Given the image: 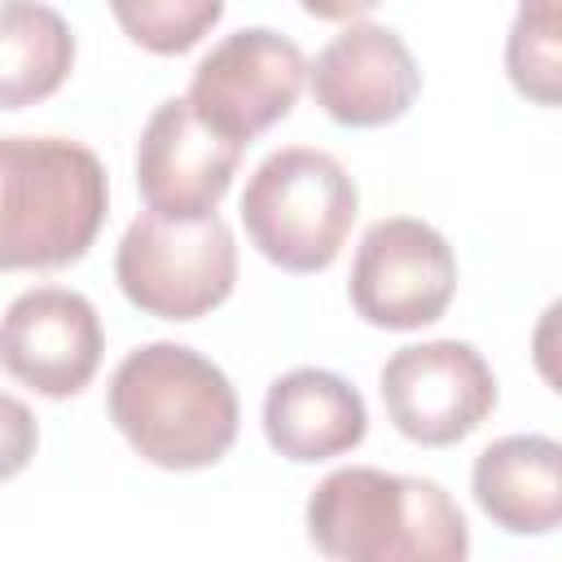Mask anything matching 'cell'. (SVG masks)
Masks as SVG:
<instances>
[{
  "mask_svg": "<svg viewBox=\"0 0 562 562\" xmlns=\"http://www.w3.org/2000/svg\"><path fill=\"white\" fill-rule=\"evenodd\" d=\"M105 408L140 461L176 474L224 461L241 426L228 373L202 351L167 338L145 342L114 364Z\"/></svg>",
  "mask_w": 562,
  "mask_h": 562,
  "instance_id": "6da1fadb",
  "label": "cell"
},
{
  "mask_svg": "<svg viewBox=\"0 0 562 562\" xmlns=\"http://www.w3.org/2000/svg\"><path fill=\"white\" fill-rule=\"evenodd\" d=\"M307 540L338 562H465L470 527L443 483L342 465L303 505Z\"/></svg>",
  "mask_w": 562,
  "mask_h": 562,
  "instance_id": "7a4b0ae2",
  "label": "cell"
},
{
  "mask_svg": "<svg viewBox=\"0 0 562 562\" xmlns=\"http://www.w3.org/2000/svg\"><path fill=\"white\" fill-rule=\"evenodd\" d=\"M110 211L101 158L70 136H0V272L79 263Z\"/></svg>",
  "mask_w": 562,
  "mask_h": 562,
  "instance_id": "3957f363",
  "label": "cell"
},
{
  "mask_svg": "<svg viewBox=\"0 0 562 562\" xmlns=\"http://www.w3.org/2000/svg\"><path fill=\"white\" fill-rule=\"evenodd\" d=\"M360 215V189L347 167L312 145L272 149L241 193L250 246L285 272H325Z\"/></svg>",
  "mask_w": 562,
  "mask_h": 562,
  "instance_id": "277c9868",
  "label": "cell"
},
{
  "mask_svg": "<svg viewBox=\"0 0 562 562\" xmlns=\"http://www.w3.org/2000/svg\"><path fill=\"white\" fill-rule=\"evenodd\" d=\"M114 281L123 299L158 321L211 316L237 285L233 228L211 211L198 220H171L140 211L114 250Z\"/></svg>",
  "mask_w": 562,
  "mask_h": 562,
  "instance_id": "5b68a950",
  "label": "cell"
},
{
  "mask_svg": "<svg viewBox=\"0 0 562 562\" xmlns=\"http://www.w3.org/2000/svg\"><path fill=\"white\" fill-rule=\"evenodd\" d=\"M457 294V255L448 237L413 215H391L364 228L347 299L356 316L373 329H422L435 325Z\"/></svg>",
  "mask_w": 562,
  "mask_h": 562,
  "instance_id": "8992f818",
  "label": "cell"
},
{
  "mask_svg": "<svg viewBox=\"0 0 562 562\" xmlns=\"http://www.w3.org/2000/svg\"><path fill=\"white\" fill-rule=\"evenodd\" d=\"M378 391L391 426L422 448L461 443L492 417L501 400L487 356L461 338H430L391 351Z\"/></svg>",
  "mask_w": 562,
  "mask_h": 562,
  "instance_id": "52a82bcc",
  "label": "cell"
},
{
  "mask_svg": "<svg viewBox=\"0 0 562 562\" xmlns=\"http://www.w3.org/2000/svg\"><path fill=\"white\" fill-rule=\"evenodd\" d=\"M307 83L303 48L272 26H241L224 35L189 79V105L224 136L250 145L281 123Z\"/></svg>",
  "mask_w": 562,
  "mask_h": 562,
  "instance_id": "ba28073f",
  "label": "cell"
},
{
  "mask_svg": "<svg viewBox=\"0 0 562 562\" xmlns=\"http://www.w3.org/2000/svg\"><path fill=\"white\" fill-rule=\"evenodd\" d=\"M101 351V316L79 290L35 285L0 316V369L44 400L79 395L97 378Z\"/></svg>",
  "mask_w": 562,
  "mask_h": 562,
  "instance_id": "9c48e42d",
  "label": "cell"
},
{
  "mask_svg": "<svg viewBox=\"0 0 562 562\" xmlns=\"http://www.w3.org/2000/svg\"><path fill=\"white\" fill-rule=\"evenodd\" d=\"M241 154L246 145L215 132L189 105V97H167L154 105L136 140V189L145 211L171 220L211 215L224 202Z\"/></svg>",
  "mask_w": 562,
  "mask_h": 562,
  "instance_id": "30bf717a",
  "label": "cell"
},
{
  "mask_svg": "<svg viewBox=\"0 0 562 562\" xmlns=\"http://www.w3.org/2000/svg\"><path fill=\"white\" fill-rule=\"evenodd\" d=\"M307 88L338 127H386L413 110L422 70L400 31L356 18L316 53Z\"/></svg>",
  "mask_w": 562,
  "mask_h": 562,
  "instance_id": "8fae6325",
  "label": "cell"
},
{
  "mask_svg": "<svg viewBox=\"0 0 562 562\" xmlns=\"http://www.w3.org/2000/svg\"><path fill=\"white\" fill-rule=\"evenodd\" d=\"M369 435V408L360 391L316 364H299L272 378L263 395V439L294 465H316L360 448Z\"/></svg>",
  "mask_w": 562,
  "mask_h": 562,
  "instance_id": "7c38bea8",
  "label": "cell"
},
{
  "mask_svg": "<svg viewBox=\"0 0 562 562\" xmlns=\"http://www.w3.org/2000/svg\"><path fill=\"white\" fill-rule=\"evenodd\" d=\"M474 505L509 536H549L562 522V443L553 435H505L474 457Z\"/></svg>",
  "mask_w": 562,
  "mask_h": 562,
  "instance_id": "4fadbf2b",
  "label": "cell"
},
{
  "mask_svg": "<svg viewBox=\"0 0 562 562\" xmlns=\"http://www.w3.org/2000/svg\"><path fill=\"white\" fill-rule=\"evenodd\" d=\"M75 70V31L44 0H0V110L53 97Z\"/></svg>",
  "mask_w": 562,
  "mask_h": 562,
  "instance_id": "5bb4252c",
  "label": "cell"
},
{
  "mask_svg": "<svg viewBox=\"0 0 562 562\" xmlns=\"http://www.w3.org/2000/svg\"><path fill=\"white\" fill-rule=\"evenodd\" d=\"M505 75L514 92L531 105L553 110L562 97V40H558V0H518L509 40H505Z\"/></svg>",
  "mask_w": 562,
  "mask_h": 562,
  "instance_id": "9a60e30c",
  "label": "cell"
},
{
  "mask_svg": "<svg viewBox=\"0 0 562 562\" xmlns=\"http://www.w3.org/2000/svg\"><path fill=\"white\" fill-rule=\"evenodd\" d=\"M132 44L154 57H176L202 44L224 18V0H105Z\"/></svg>",
  "mask_w": 562,
  "mask_h": 562,
  "instance_id": "2e32d148",
  "label": "cell"
},
{
  "mask_svg": "<svg viewBox=\"0 0 562 562\" xmlns=\"http://www.w3.org/2000/svg\"><path fill=\"white\" fill-rule=\"evenodd\" d=\"M40 448V422L26 408V400L0 391V483L18 479Z\"/></svg>",
  "mask_w": 562,
  "mask_h": 562,
  "instance_id": "e0dca14e",
  "label": "cell"
},
{
  "mask_svg": "<svg viewBox=\"0 0 562 562\" xmlns=\"http://www.w3.org/2000/svg\"><path fill=\"white\" fill-rule=\"evenodd\" d=\"M382 0H299V9L316 22H356Z\"/></svg>",
  "mask_w": 562,
  "mask_h": 562,
  "instance_id": "ac0fdd59",
  "label": "cell"
}]
</instances>
